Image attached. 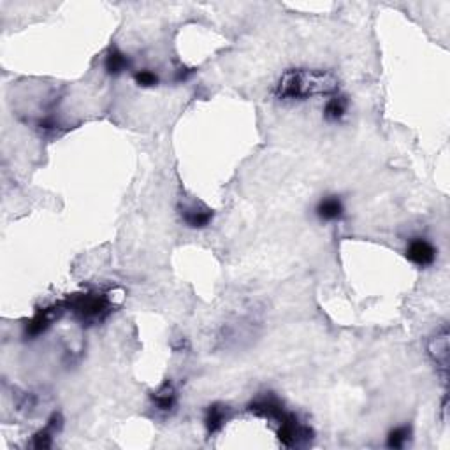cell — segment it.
<instances>
[{
	"instance_id": "1",
	"label": "cell",
	"mask_w": 450,
	"mask_h": 450,
	"mask_svg": "<svg viewBox=\"0 0 450 450\" xmlns=\"http://www.w3.org/2000/svg\"><path fill=\"white\" fill-rule=\"evenodd\" d=\"M339 92L338 79L333 72L322 69H290L275 84L276 101L302 102L315 97H331Z\"/></svg>"
},
{
	"instance_id": "2",
	"label": "cell",
	"mask_w": 450,
	"mask_h": 450,
	"mask_svg": "<svg viewBox=\"0 0 450 450\" xmlns=\"http://www.w3.org/2000/svg\"><path fill=\"white\" fill-rule=\"evenodd\" d=\"M65 308L72 312L77 319L87 322H97L102 320L111 312V300L108 294H81L65 302Z\"/></svg>"
},
{
	"instance_id": "3",
	"label": "cell",
	"mask_w": 450,
	"mask_h": 450,
	"mask_svg": "<svg viewBox=\"0 0 450 450\" xmlns=\"http://www.w3.org/2000/svg\"><path fill=\"white\" fill-rule=\"evenodd\" d=\"M405 253H407V259L417 268H429L437 260L438 248L429 239L413 238L408 241Z\"/></svg>"
},
{
	"instance_id": "4",
	"label": "cell",
	"mask_w": 450,
	"mask_h": 450,
	"mask_svg": "<svg viewBox=\"0 0 450 450\" xmlns=\"http://www.w3.org/2000/svg\"><path fill=\"white\" fill-rule=\"evenodd\" d=\"M180 216H182V222L190 229H206L209 224L213 222V213L212 208H208L206 204L199 201H190L183 202L180 206Z\"/></svg>"
},
{
	"instance_id": "5",
	"label": "cell",
	"mask_w": 450,
	"mask_h": 450,
	"mask_svg": "<svg viewBox=\"0 0 450 450\" xmlns=\"http://www.w3.org/2000/svg\"><path fill=\"white\" fill-rule=\"evenodd\" d=\"M315 215L320 222H341L345 216V204L339 195H326L315 206Z\"/></svg>"
},
{
	"instance_id": "6",
	"label": "cell",
	"mask_w": 450,
	"mask_h": 450,
	"mask_svg": "<svg viewBox=\"0 0 450 450\" xmlns=\"http://www.w3.org/2000/svg\"><path fill=\"white\" fill-rule=\"evenodd\" d=\"M155 408L160 413H171L178 403V390L171 380H165L153 394H151Z\"/></svg>"
},
{
	"instance_id": "7",
	"label": "cell",
	"mask_w": 450,
	"mask_h": 450,
	"mask_svg": "<svg viewBox=\"0 0 450 450\" xmlns=\"http://www.w3.org/2000/svg\"><path fill=\"white\" fill-rule=\"evenodd\" d=\"M350 102L346 99V95H343L341 92H336L331 97L326 99V104H324V118L329 124H341L343 120L349 114Z\"/></svg>"
},
{
	"instance_id": "8",
	"label": "cell",
	"mask_w": 450,
	"mask_h": 450,
	"mask_svg": "<svg viewBox=\"0 0 450 450\" xmlns=\"http://www.w3.org/2000/svg\"><path fill=\"white\" fill-rule=\"evenodd\" d=\"M57 313H58L57 306H50V308L39 309V312L34 315V319H32L31 322L27 324V327H25V334L31 338H35L39 336V334H43L44 331L53 324V320L57 319Z\"/></svg>"
},
{
	"instance_id": "9",
	"label": "cell",
	"mask_w": 450,
	"mask_h": 450,
	"mask_svg": "<svg viewBox=\"0 0 450 450\" xmlns=\"http://www.w3.org/2000/svg\"><path fill=\"white\" fill-rule=\"evenodd\" d=\"M104 69L109 76L124 75L125 71L131 69V58H128V55H125L124 51L118 50V48H111V50L106 53Z\"/></svg>"
},
{
	"instance_id": "10",
	"label": "cell",
	"mask_w": 450,
	"mask_h": 450,
	"mask_svg": "<svg viewBox=\"0 0 450 450\" xmlns=\"http://www.w3.org/2000/svg\"><path fill=\"white\" fill-rule=\"evenodd\" d=\"M229 419V407H225L222 403H215L208 408L204 417V426L208 429L209 434H216L219 431H222Z\"/></svg>"
},
{
	"instance_id": "11",
	"label": "cell",
	"mask_w": 450,
	"mask_h": 450,
	"mask_svg": "<svg viewBox=\"0 0 450 450\" xmlns=\"http://www.w3.org/2000/svg\"><path fill=\"white\" fill-rule=\"evenodd\" d=\"M410 440H412V427L408 426V424H403V426H397L389 431V434H387V447L403 449L407 447Z\"/></svg>"
},
{
	"instance_id": "12",
	"label": "cell",
	"mask_w": 450,
	"mask_h": 450,
	"mask_svg": "<svg viewBox=\"0 0 450 450\" xmlns=\"http://www.w3.org/2000/svg\"><path fill=\"white\" fill-rule=\"evenodd\" d=\"M57 422H58V419H57V415H55L53 419L50 420V424H48V426L44 427V429H40L39 433L35 434V437H34V447H38V449L50 447L51 440H53V434L57 433Z\"/></svg>"
},
{
	"instance_id": "13",
	"label": "cell",
	"mask_w": 450,
	"mask_h": 450,
	"mask_svg": "<svg viewBox=\"0 0 450 450\" xmlns=\"http://www.w3.org/2000/svg\"><path fill=\"white\" fill-rule=\"evenodd\" d=\"M134 81L141 88H153L160 83V77L151 69H139V71L134 72Z\"/></svg>"
}]
</instances>
